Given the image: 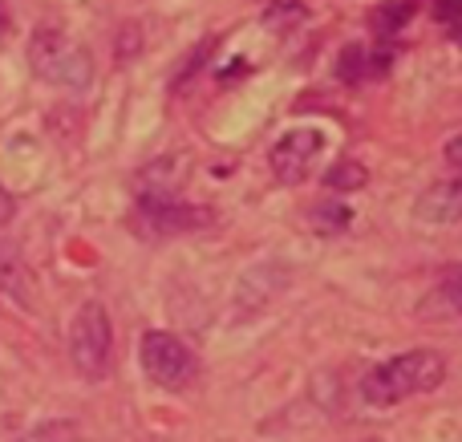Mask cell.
Wrapping results in <instances>:
<instances>
[{
	"label": "cell",
	"mask_w": 462,
	"mask_h": 442,
	"mask_svg": "<svg viewBox=\"0 0 462 442\" xmlns=\"http://www.w3.org/2000/svg\"><path fill=\"white\" fill-rule=\"evenodd\" d=\"M365 167H361V162H337L333 170H328L325 175V187L328 191H357V187H365Z\"/></svg>",
	"instance_id": "cell-13"
},
{
	"label": "cell",
	"mask_w": 462,
	"mask_h": 442,
	"mask_svg": "<svg viewBox=\"0 0 462 442\" xmlns=\"http://www.w3.org/2000/svg\"><path fill=\"white\" fill-rule=\"evenodd\" d=\"M309 224L317 227V235H341L345 227L353 224V211H349V203H341V199H320L317 207L309 211Z\"/></svg>",
	"instance_id": "cell-10"
},
{
	"label": "cell",
	"mask_w": 462,
	"mask_h": 442,
	"mask_svg": "<svg viewBox=\"0 0 462 442\" xmlns=\"http://www.w3.org/2000/svg\"><path fill=\"white\" fill-rule=\"evenodd\" d=\"M13 211H16V203H13V195L5 191V187H0V227L8 224V219H13Z\"/></svg>",
	"instance_id": "cell-19"
},
{
	"label": "cell",
	"mask_w": 462,
	"mask_h": 442,
	"mask_svg": "<svg viewBox=\"0 0 462 442\" xmlns=\"http://www.w3.org/2000/svg\"><path fill=\"white\" fill-rule=\"evenodd\" d=\"M442 378H447V362L434 349H410V354H398L390 362L374 365L361 378V402L385 410V406H398L406 398L442 386Z\"/></svg>",
	"instance_id": "cell-1"
},
{
	"label": "cell",
	"mask_w": 462,
	"mask_h": 442,
	"mask_svg": "<svg viewBox=\"0 0 462 442\" xmlns=\"http://www.w3.org/2000/svg\"><path fill=\"white\" fill-rule=\"evenodd\" d=\"M134 49H138V29L134 24H126V29H122V41H118V61H126Z\"/></svg>",
	"instance_id": "cell-17"
},
{
	"label": "cell",
	"mask_w": 462,
	"mask_h": 442,
	"mask_svg": "<svg viewBox=\"0 0 462 442\" xmlns=\"http://www.w3.org/2000/svg\"><path fill=\"white\" fill-rule=\"evenodd\" d=\"M5 29H8V5L0 0V32H5Z\"/></svg>",
	"instance_id": "cell-20"
},
{
	"label": "cell",
	"mask_w": 462,
	"mask_h": 442,
	"mask_svg": "<svg viewBox=\"0 0 462 442\" xmlns=\"http://www.w3.org/2000/svg\"><path fill=\"white\" fill-rule=\"evenodd\" d=\"M138 362H143V373L151 382H159L162 390H183L195 382L199 373V362L195 354L171 333H146L138 341Z\"/></svg>",
	"instance_id": "cell-5"
},
{
	"label": "cell",
	"mask_w": 462,
	"mask_h": 442,
	"mask_svg": "<svg viewBox=\"0 0 462 442\" xmlns=\"http://www.w3.org/2000/svg\"><path fill=\"white\" fill-rule=\"evenodd\" d=\"M29 65L41 81L61 89H86L94 81V57L89 49L73 45L61 29H37L29 41Z\"/></svg>",
	"instance_id": "cell-2"
},
{
	"label": "cell",
	"mask_w": 462,
	"mask_h": 442,
	"mask_svg": "<svg viewBox=\"0 0 462 442\" xmlns=\"http://www.w3.org/2000/svg\"><path fill=\"white\" fill-rule=\"evenodd\" d=\"M337 78L349 81V86H357V81L365 78V49L361 45L341 49V57H337Z\"/></svg>",
	"instance_id": "cell-14"
},
{
	"label": "cell",
	"mask_w": 462,
	"mask_h": 442,
	"mask_svg": "<svg viewBox=\"0 0 462 442\" xmlns=\"http://www.w3.org/2000/svg\"><path fill=\"white\" fill-rule=\"evenodd\" d=\"M447 162H450V167H458V170H462V134H455V138L447 143Z\"/></svg>",
	"instance_id": "cell-18"
},
{
	"label": "cell",
	"mask_w": 462,
	"mask_h": 442,
	"mask_svg": "<svg viewBox=\"0 0 462 442\" xmlns=\"http://www.w3.org/2000/svg\"><path fill=\"white\" fill-rule=\"evenodd\" d=\"M434 16H439V21H447V24L462 21V0H434Z\"/></svg>",
	"instance_id": "cell-16"
},
{
	"label": "cell",
	"mask_w": 462,
	"mask_h": 442,
	"mask_svg": "<svg viewBox=\"0 0 462 442\" xmlns=\"http://www.w3.org/2000/svg\"><path fill=\"white\" fill-rule=\"evenodd\" d=\"M426 317L430 313H462V268H450L447 276L439 281V289L430 292V305L422 308Z\"/></svg>",
	"instance_id": "cell-11"
},
{
	"label": "cell",
	"mask_w": 462,
	"mask_h": 442,
	"mask_svg": "<svg viewBox=\"0 0 462 442\" xmlns=\"http://www.w3.org/2000/svg\"><path fill=\"white\" fill-rule=\"evenodd\" d=\"M16 442H81V435H78V422L53 419V422H41V427H32L29 435H21Z\"/></svg>",
	"instance_id": "cell-12"
},
{
	"label": "cell",
	"mask_w": 462,
	"mask_h": 442,
	"mask_svg": "<svg viewBox=\"0 0 462 442\" xmlns=\"http://www.w3.org/2000/svg\"><path fill=\"white\" fill-rule=\"evenodd\" d=\"M410 21H414V0H385V5H377L369 13V29L382 41H393Z\"/></svg>",
	"instance_id": "cell-9"
},
{
	"label": "cell",
	"mask_w": 462,
	"mask_h": 442,
	"mask_svg": "<svg viewBox=\"0 0 462 442\" xmlns=\"http://www.w3.org/2000/svg\"><path fill=\"white\" fill-rule=\"evenodd\" d=\"M414 216L422 219V224H458L462 219V175L426 187L418 207H414Z\"/></svg>",
	"instance_id": "cell-7"
},
{
	"label": "cell",
	"mask_w": 462,
	"mask_h": 442,
	"mask_svg": "<svg viewBox=\"0 0 462 442\" xmlns=\"http://www.w3.org/2000/svg\"><path fill=\"white\" fill-rule=\"evenodd\" d=\"M134 219L143 227V235H187V232H199L203 224H211V211L208 207H195L187 199H175L171 191H154V187H143L134 203Z\"/></svg>",
	"instance_id": "cell-4"
},
{
	"label": "cell",
	"mask_w": 462,
	"mask_h": 442,
	"mask_svg": "<svg viewBox=\"0 0 462 442\" xmlns=\"http://www.w3.org/2000/svg\"><path fill=\"white\" fill-rule=\"evenodd\" d=\"M69 362L73 370L86 382H102L110 373L114 362V329H110V313H106L97 300H86V305L73 313L69 325Z\"/></svg>",
	"instance_id": "cell-3"
},
{
	"label": "cell",
	"mask_w": 462,
	"mask_h": 442,
	"mask_svg": "<svg viewBox=\"0 0 462 442\" xmlns=\"http://www.w3.org/2000/svg\"><path fill=\"white\" fill-rule=\"evenodd\" d=\"M325 151V138L320 130H288L268 154V167H272V179L284 187H296L309 179V167L317 162V154Z\"/></svg>",
	"instance_id": "cell-6"
},
{
	"label": "cell",
	"mask_w": 462,
	"mask_h": 442,
	"mask_svg": "<svg viewBox=\"0 0 462 442\" xmlns=\"http://www.w3.org/2000/svg\"><path fill=\"white\" fill-rule=\"evenodd\" d=\"M0 292H5V297H13L21 308H32V276H29V264H24L16 240H8V235H0Z\"/></svg>",
	"instance_id": "cell-8"
},
{
	"label": "cell",
	"mask_w": 462,
	"mask_h": 442,
	"mask_svg": "<svg viewBox=\"0 0 462 442\" xmlns=\"http://www.w3.org/2000/svg\"><path fill=\"white\" fill-rule=\"evenodd\" d=\"M300 16H304L300 0H276V5L263 13V24H268V29H284V24H296Z\"/></svg>",
	"instance_id": "cell-15"
},
{
	"label": "cell",
	"mask_w": 462,
	"mask_h": 442,
	"mask_svg": "<svg viewBox=\"0 0 462 442\" xmlns=\"http://www.w3.org/2000/svg\"><path fill=\"white\" fill-rule=\"evenodd\" d=\"M455 41L462 45V21H455Z\"/></svg>",
	"instance_id": "cell-21"
}]
</instances>
